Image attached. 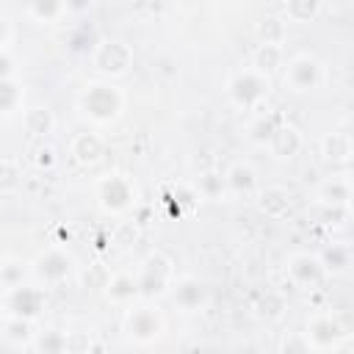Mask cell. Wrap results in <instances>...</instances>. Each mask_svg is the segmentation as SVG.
<instances>
[{"label": "cell", "instance_id": "ac0fdd59", "mask_svg": "<svg viewBox=\"0 0 354 354\" xmlns=\"http://www.w3.org/2000/svg\"><path fill=\"white\" fill-rule=\"evenodd\" d=\"M25 111V86L19 75L11 77H0V116L3 122H11L17 116H22Z\"/></svg>", "mask_w": 354, "mask_h": 354}, {"label": "cell", "instance_id": "7402d4cb", "mask_svg": "<svg viewBox=\"0 0 354 354\" xmlns=\"http://www.w3.org/2000/svg\"><path fill=\"white\" fill-rule=\"evenodd\" d=\"M285 47L282 41H260L252 53V66H257L266 75H274L277 69H285Z\"/></svg>", "mask_w": 354, "mask_h": 354}, {"label": "cell", "instance_id": "d6a6232c", "mask_svg": "<svg viewBox=\"0 0 354 354\" xmlns=\"http://www.w3.org/2000/svg\"><path fill=\"white\" fill-rule=\"evenodd\" d=\"M282 22L279 19H274V17H268V19H263V25L257 28V33H260V41H282Z\"/></svg>", "mask_w": 354, "mask_h": 354}, {"label": "cell", "instance_id": "4fadbf2b", "mask_svg": "<svg viewBox=\"0 0 354 354\" xmlns=\"http://www.w3.org/2000/svg\"><path fill=\"white\" fill-rule=\"evenodd\" d=\"M36 321L33 318H22V315H3L0 324V340L6 348L11 351H33L36 343Z\"/></svg>", "mask_w": 354, "mask_h": 354}, {"label": "cell", "instance_id": "44dd1931", "mask_svg": "<svg viewBox=\"0 0 354 354\" xmlns=\"http://www.w3.org/2000/svg\"><path fill=\"white\" fill-rule=\"evenodd\" d=\"M348 191H351V180L346 174L340 177H326L318 183L315 188V199L326 207H346V199H348Z\"/></svg>", "mask_w": 354, "mask_h": 354}, {"label": "cell", "instance_id": "4dcf8cb0", "mask_svg": "<svg viewBox=\"0 0 354 354\" xmlns=\"http://www.w3.org/2000/svg\"><path fill=\"white\" fill-rule=\"evenodd\" d=\"M282 310H285V299L279 296V293H263L257 301H254V313L260 315V318H266V321H277L279 315H282Z\"/></svg>", "mask_w": 354, "mask_h": 354}, {"label": "cell", "instance_id": "ba28073f", "mask_svg": "<svg viewBox=\"0 0 354 354\" xmlns=\"http://www.w3.org/2000/svg\"><path fill=\"white\" fill-rule=\"evenodd\" d=\"M72 274H75V257L64 246H47L44 252H39L30 260V277H33V282L44 285L47 290L64 285Z\"/></svg>", "mask_w": 354, "mask_h": 354}, {"label": "cell", "instance_id": "e575fe53", "mask_svg": "<svg viewBox=\"0 0 354 354\" xmlns=\"http://www.w3.org/2000/svg\"><path fill=\"white\" fill-rule=\"evenodd\" d=\"M33 160H36V166H39V169H50V166L55 163V152H53L50 147H39Z\"/></svg>", "mask_w": 354, "mask_h": 354}, {"label": "cell", "instance_id": "8fae6325", "mask_svg": "<svg viewBox=\"0 0 354 354\" xmlns=\"http://www.w3.org/2000/svg\"><path fill=\"white\" fill-rule=\"evenodd\" d=\"M169 299L180 313H202L210 304V290L199 277L185 274V277L174 279V285L169 290Z\"/></svg>", "mask_w": 354, "mask_h": 354}, {"label": "cell", "instance_id": "4316f807", "mask_svg": "<svg viewBox=\"0 0 354 354\" xmlns=\"http://www.w3.org/2000/svg\"><path fill=\"white\" fill-rule=\"evenodd\" d=\"M351 249L348 246H343V243H332V246H326L324 252H321V263H324V268H326V277H340V274H346L348 268H351Z\"/></svg>", "mask_w": 354, "mask_h": 354}, {"label": "cell", "instance_id": "8d00e7d4", "mask_svg": "<svg viewBox=\"0 0 354 354\" xmlns=\"http://www.w3.org/2000/svg\"><path fill=\"white\" fill-rule=\"evenodd\" d=\"M91 3L94 0H66V8H69V14H83L91 8Z\"/></svg>", "mask_w": 354, "mask_h": 354}, {"label": "cell", "instance_id": "6da1fadb", "mask_svg": "<svg viewBox=\"0 0 354 354\" xmlns=\"http://www.w3.org/2000/svg\"><path fill=\"white\" fill-rule=\"evenodd\" d=\"M75 108L77 113L88 122V124H97V127H105V124H113L122 111H124V91L108 80V77H100V80H88L77 100H75Z\"/></svg>", "mask_w": 354, "mask_h": 354}, {"label": "cell", "instance_id": "2e32d148", "mask_svg": "<svg viewBox=\"0 0 354 354\" xmlns=\"http://www.w3.org/2000/svg\"><path fill=\"white\" fill-rule=\"evenodd\" d=\"M105 155V138L94 130H86V133H77L72 141H69V158L77 163V166H97Z\"/></svg>", "mask_w": 354, "mask_h": 354}, {"label": "cell", "instance_id": "484cf974", "mask_svg": "<svg viewBox=\"0 0 354 354\" xmlns=\"http://www.w3.org/2000/svg\"><path fill=\"white\" fill-rule=\"evenodd\" d=\"M279 122H282V116H277V113H257L246 127V138L254 147H268V141H271V136H274Z\"/></svg>", "mask_w": 354, "mask_h": 354}, {"label": "cell", "instance_id": "5b68a950", "mask_svg": "<svg viewBox=\"0 0 354 354\" xmlns=\"http://www.w3.org/2000/svg\"><path fill=\"white\" fill-rule=\"evenodd\" d=\"M138 285H141V299H160V296H169L174 279H177V268H174V260L160 252V249H152L141 263H138Z\"/></svg>", "mask_w": 354, "mask_h": 354}, {"label": "cell", "instance_id": "f35d334b", "mask_svg": "<svg viewBox=\"0 0 354 354\" xmlns=\"http://www.w3.org/2000/svg\"><path fill=\"white\" fill-rule=\"evenodd\" d=\"M346 177L354 183V158H351V160H346Z\"/></svg>", "mask_w": 354, "mask_h": 354}, {"label": "cell", "instance_id": "30bf717a", "mask_svg": "<svg viewBox=\"0 0 354 354\" xmlns=\"http://www.w3.org/2000/svg\"><path fill=\"white\" fill-rule=\"evenodd\" d=\"M133 58H136L133 47H130L124 39H116V36L100 39V41L94 44V50H91V64H94V69H97L102 77H108V80H116V77L127 75L130 66H133Z\"/></svg>", "mask_w": 354, "mask_h": 354}, {"label": "cell", "instance_id": "9a60e30c", "mask_svg": "<svg viewBox=\"0 0 354 354\" xmlns=\"http://www.w3.org/2000/svg\"><path fill=\"white\" fill-rule=\"evenodd\" d=\"M301 147H304L301 130H299L293 122H285V119H282V122L277 124L271 141H268V152H271L277 160H290V158H296V155L301 152Z\"/></svg>", "mask_w": 354, "mask_h": 354}, {"label": "cell", "instance_id": "83f0119b", "mask_svg": "<svg viewBox=\"0 0 354 354\" xmlns=\"http://www.w3.org/2000/svg\"><path fill=\"white\" fill-rule=\"evenodd\" d=\"M321 14V0H285V19L293 25H310Z\"/></svg>", "mask_w": 354, "mask_h": 354}, {"label": "cell", "instance_id": "74e56055", "mask_svg": "<svg viewBox=\"0 0 354 354\" xmlns=\"http://www.w3.org/2000/svg\"><path fill=\"white\" fill-rule=\"evenodd\" d=\"M14 166H11V160H3V180H0V185H3V191H8L11 188V183H14V171H11Z\"/></svg>", "mask_w": 354, "mask_h": 354}, {"label": "cell", "instance_id": "7a4b0ae2", "mask_svg": "<svg viewBox=\"0 0 354 354\" xmlns=\"http://www.w3.org/2000/svg\"><path fill=\"white\" fill-rule=\"evenodd\" d=\"M224 94L230 100L232 108L243 111V113H260L263 105L271 97V75L260 72L257 66H241L235 69L227 83H224Z\"/></svg>", "mask_w": 354, "mask_h": 354}, {"label": "cell", "instance_id": "1f68e13d", "mask_svg": "<svg viewBox=\"0 0 354 354\" xmlns=\"http://www.w3.org/2000/svg\"><path fill=\"white\" fill-rule=\"evenodd\" d=\"M94 343H91V335L88 332H66V354L75 351V354H86L91 351Z\"/></svg>", "mask_w": 354, "mask_h": 354}, {"label": "cell", "instance_id": "277c9868", "mask_svg": "<svg viewBox=\"0 0 354 354\" xmlns=\"http://www.w3.org/2000/svg\"><path fill=\"white\" fill-rule=\"evenodd\" d=\"M94 199H97V207L105 213V216H124L136 199H138V188L133 183L130 174L124 171H108L102 177L94 180Z\"/></svg>", "mask_w": 354, "mask_h": 354}, {"label": "cell", "instance_id": "9c48e42d", "mask_svg": "<svg viewBox=\"0 0 354 354\" xmlns=\"http://www.w3.org/2000/svg\"><path fill=\"white\" fill-rule=\"evenodd\" d=\"M301 337L307 340L310 351H337L346 346L348 340V329L343 326V321L332 313H315L304 321Z\"/></svg>", "mask_w": 354, "mask_h": 354}, {"label": "cell", "instance_id": "ffe728a7", "mask_svg": "<svg viewBox=\"0 0 354 354\" xmlns=\"http://www.w3.org/2000/svg\"><path fill=\"white\" fill-rule=\"evenodd\" d=\"M257 207L268 218H282L290 210V191L285 185H266L257 191Z\"/></svg>", "mask_w": 354, "mask_h": 354}, {"label": "cell", "instance_id": "d4e9b609", "mask_svg": "<svg viewBox=\"0 0 354 354\" xmlns=\"http://www.w3.org/2000/svg\"><path fill=\"white\" fill-rule=\"evenodd\" d=\"M69 14L66 0H28V17L41 25H55Z\"/></svg>", "mask_w": 354, "mask_h": 354}, {"label": "cell", "instance_id": "8992f818", "mask_svg": "<svg viewBox=\"0 0 354 354\" xmlns=\"http://www.w3.org/2000/svg\"><path fill=\"white\" fill-rule=\"evenodd\" d=\"M44 310H47V288L33 279L0 290V313L3 315H22V318L39 321L44 315Z\"/></svg>", "mask_w": 354, "mask_h": 354}, {"label": "cell", "instance_id": "e0dca14e", "mask_svg": "<svg viewBox=\"0 0 354 354\" xmlns=\"http://www.w3.org/2000/svg\"><path fill=\"white\" fill-rule=\"evenodd\" d=\"M224 183H227L230 196H249V194L257 191V185H260V174H257V169H254L252 163H246V160H235V163L227 166V171H224Z\"/></svg>", "mask_w": 354, "mask_h": 354}, {"label": "cell", "instance_id": "d6986e66", "mask_svg": "<svg viewBox=\"0 0 354 354\" xmlns=\"http://www.w3.org/2000/svg\"><path fill=\"white\" fill-rule=\"evenodd\" d=\"M19 122H22V130L28 136H33V138H44V136H50L55 130V113L47 105H30V108H25L22 116H19Z\"/></svg>", "mask_w": 354, "mask_h": 354}, {"label": "cell", "instance_id": "d590c367", "mask_svg": "<svg viewBox=\"0 0 354 354\" xmlns=\"http://www.w3.org/2000/svg\"><path fill=\"white\" fill-rule=\"evenodd\" d=\"M14 44V28H11V19L3 17V39H0V50H8Z\"/></svg>", "mask_w": 354, "mask_h": 354}, {"label": "cell", "instance_id": "f546056e", "mask_svg": "<svg viewBox=\"0 0 354 354\" xmlns=\"http://www.w3.org/2000/svg\"><path fill=\"white\" fill-rule=\"evenodd\" d=\"M196 191H199V196H205V199H221V196H230L227 183H224V174H216V171L202 174L199 183H196Z\"/></svg>", "mask_w": 354, "mask_h": 354}, {"label": "cell", "instance_id": "7c38bea8", "mask_svg": "<svg viewBox=\"0 0 354 354\" xmlns=\"http://www.w3.org/2000/svg\"><path fill=\"white\" fill-rule=\"evenodd\" d=\"M324 277H326V268L321 263V254L296 252V254L288 257V279H290V285H296L301 290H313L315 285H321Z\"/></svg>", "mask_w": 354, "mask_h": 354}, {"label": "cell", "instance_id": "52a82bcc", "mask_svg": "<svg viewBox=\"0 0 354 354\" xmlns=\"http://www.w3.org/2000/svg\"><path fill=\"white\" fill-rule=\"evenodd\" d=\"M282 83L290 94H310L326 83V69L315 55L299 53V55L288 58V64L282 69Z\"/></svg>", "mask_w": 354, "mask_h": 354}, {"label": "cell", "instance_id": "ab89813d", "mask_svg": "<svg viewBox=\"0 0 354 354\" xmlns=\"http://www.w3.org/2000/svg\"><path fill=\"white\" fill-rule=\"evenodd\" d=\"M346 207L354 213V183H351V191H348V199H346Z\"/></svg>", "mask_w": 354, "mask_h": 354}, {"label": "cell", "instance_id": "5bb4252c", "mask_svg": "<svg viewBox=\"0 0 354 354\" xmlns=\"http://www.w3.org/2000/svg\"><path fill=\"white\" fill-rule=\"evenodd\" d=\"M105 299L122 310H127L130 304L141 301V285H138V277L133 271H113L102 288Z\"/></svg>", "mask_w": 354, "mask_h": 354}, {"label": "cell", "instance_id": "603a6c76", "mask_svg": "<svg viewBox=\"0 0 354 354\" xmlns=\"http://www.w3.org/2000/svg\"><path fill=\"white\" fill-rule=\"evenodd\" d=\"M321 155L335 163H346L354 158V138L348 133H326L321 138Z\"/></svg>", "mask_w": 354, "mask_h": 354}, {"label": "cell", "instance_id": "cb8c5ba5", "mask_svg": "<svg viewBox=\"0 0 354 354\" xmlns=\"http://www.w3.org/2000/svg\"><path fill=\"white\" fill-rule=\"evenodd\" d=\"M28 279H33L30 277V263H25L17 254H3V260H0V290L22 285Z\"/></svg>", "mask_w": 354, "mask_h": 354}, {"label": "cell", "instance_id": "3957f363", "mask_svg": "<svg viewBox=\"0 0 354 354\" xmlns=\"http://www.w3.org/2000/svg\"><path fill=\"white\" fill-rule=\"evenodd\" d=\"M122 332L124 337L138 346V348H147V346H155L163 332H166V318L163 313L155 307V301L149 299H141L136 304H130L124 310V318H122Z\"/></svg>", "mask_w": 354, "mask_h": 354}, {"label": "cell", "instance_id": "836d02e7", "mask_svg": "<svg viewBox=\"0 0 354 354\" xmlns=\"http://www.w3.org/2000/svg\"><path fill=\"white\" fill-rule=\"evenodd\" d=\"M11 75H19L17 72V58H14V50H0V77H11Z\"/></svg>", "mask_w": 354, "mask_h": 354}, {"label": "cell", "instance_id": "f1b7e54d", "mask_svg": "<svg viewBox=\"0 0 354 354\" xmlns=\"http://www.w3.org/2000/svg\"><path fill=\"white\" fill-rule=\"evenodd\" d=\"M33 351L36 354H66V332H55V329L39 332Z\"/></svg>", "mask_w": 354, "mask_h": 354}]
</instances>
